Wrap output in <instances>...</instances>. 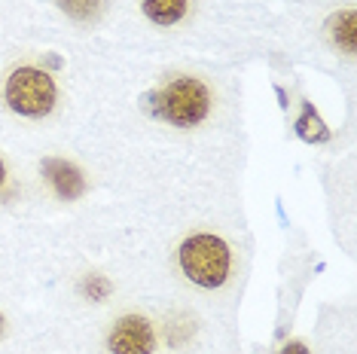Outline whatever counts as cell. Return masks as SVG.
Returning a JSON list of instances; mask_svg holds the SVG:
<instances>
[{
    "instance_id": "6",
    "label": "cell",
    "mask_w": 357,
    "mask_h": 354,
    "mask_svg": "<svg viewBox=\"0 0 357 354\" xmlns=\"http://www.w3.org/2000/svg\"><path fill=\"white\" fill-rule=\"evenodd\" d=\"M141 6H144V15H147L150 22L168 28V25H177V22L186 15L190 0H144Z\"/></svg>"
},
{
    "instance_id": "13",
    "label": "cell",
    "mask_w": 357,
    "mask_h": 354,
    "mask_svg": "<svg viewBox=\"0 0 357 354\" xmlns=\"http://www.w3.org/2000/svg\"><path fill=\"white\" fill-rule=\"evenodd\" d=\"M0 336H3V315H0Z\"/></svg>"
},
{
    "instance_id": "1",
    "label": "cell",
    "mask_w": 357,
    "mask_h": 354,
    "mask_svg": "<svg viewBox=\"0 0 357 354\" xmlns=\"http://www.w3.org/2000/svg\"><path fill=\"white\" fill-rule=\"evenodd\" d=\"M181 269L183 275L192 281V284L205 287V291H214V287H223L226 278H229V247H226L223 238L217 236H190L181 245Z\"/></svg>"
},
{
    "instance_id": "11",
    "label": "cell",
    "mask_w": 357,
    "mask_h": 354,
    "mask_svg": "<svg viewBox=\"0 0 357 354\" xmlns=\"http://www.w3.org/2000/svg\"><path fill=\"white\" fill-rule=\"evenodd\" d=\"M281 354H308V348H305L303 342H287V345L281 348Z\"/></svg>"
},
{
    "instance_id": "12",
    "label": "cell",
    "mask_w": 357,
    "mask_h": 354,
    "mask_svg": "<svg viewBox=\"0 0 357 354\" xmlns=\"http://www.w3.org/2000/svg\"><path fill=\"white\" fill-rule=\"evenodd\" d=\"M3 177H6V168H3V162H0V187H3Z\"/></svg>"
},
{
    "instance_id": "8",
    "label": "cell",
    "mask_w": 357,
    "mask_h": 354,
    "mask_svg": "<svg viewBox=\"0 0 357 354\" xmlns=\"http://www.w3.org/2000/svg\"><path fill=\"white\" fill-rule=\"evenodd\" d=\"M330 28H333V40H336V46H342V49L351 55L354 46H357V19H354V13L351 10L339 13L336 19L330 22Z\"/></svg>"
},
{
    "instance_id": "7",
    "label": "cell",
    "mask_w": 357,
    "mask_h": 354,
    "mask_svg": "<svg viewBox=\"0 0 357 354\" xmlns=\"http://www.w3.org/2000/svg\"><path fill=\"white\" fill-rule=\"evenodd\" d=\"M296 134L308 144H324L330 141V128L324 125V119L318 116V110L312 107V104H305L303 107V116L296 119Z\"/></svg>"
},
{
    "instance_id": "10",
    "label": "cell",
    "mask_w": 357,
    "mask_h": 354,
    "mask_svg": "<svg viewBox=\"0 0 357 354\" xmlns=\"http://www.w3.org/2000/svg\"><path fill=\"white\" fill-rule=\"evenodd\" d=\"M79 293L92 302H101V300H107V293H110V281L104 275H86L83 284H79Z\"/></svg>"
},
{
    "instance_id": "5",
    "label": "cell",
    "mask_w": 357,
    "mask_h": 354,
    "mask_svg": "<svg viewBox=\"0 0 357 354\" xmlns=\"http://www.w3.org/2000/svg\"><path fill=\"white\" fill-rule=\"evenodd\" d=\"M43 174L64 202H74V199H79L86 192L83 174H79V168L70 165L68 159H43Z\"/></svg>"
},
{
    "instance_id": "4",
    "label": "cell",
    "mask_w": 357,
    "mask_h": 354,
    "mask_svg": "<svg viewBox=\"0 0 357 354\" xmlns=\"http://www.w3.org/2000/svg\"><path fill=\"white\" fill-rule=\"evenodd\" d=\"M107 345H110L113 354H153V348H156V336H153V327H150L147 318L126 315L113 324Z\"/></svg>"
},
{
    "instance_id": "3",
    "label": "cell",
    "mask_w": 357,
    "mask_h": 354,
    "mask_svg": "<svg viewBox=\"0 0 357 354\" xmlns=\"http://www.w3.org/2000/svg\"><path fill=\"white\" fill-rule=\"evenodd\" d=\"M6 104L22 116H46L55 104V83L46 70L19 68L6 79Z\"/></svg>"
},
{
    "instance_id": "2",
    "label": "cell",
    "mask_w": 357,
    "mask_h": 354,
    "mask_svg": "<svg viewBox=\"0 0 357 354\" xmlns=\"http://www.w3.org/2000/svg\"><path fill=\"white\" fill-rule=\"evenodd\" d=\"M211 95L196 77H177L153 95V114L181 128H192L208 116Z\"/></svg>"
},
{
    "instance_id": "9",
    "label": "cell",
    "mask_w": 357,
    "mask_h": 354,
    "mask_svg": "<svg viewBox=\"0 0 357 354\" xmlns=\"http://www.w3.org/2000/svg\"><path fill=\"white\" fill-rule=\"evenodd\" d=\"M59 6L70 15V19L92 22L95 15H98V10H101V0H59Z\"/></svg>"
}]
</instances>
